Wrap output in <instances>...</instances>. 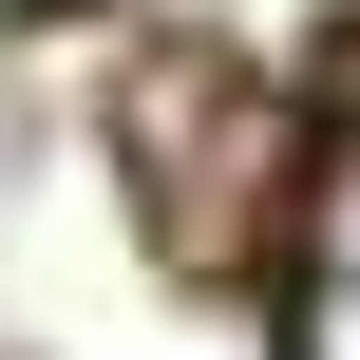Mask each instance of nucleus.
Listing matches in <instances>:
<instances>
[{
	"label": "nucleus",
	"instance_id": "nucleus-1",
	"mask_svg": "<svg viewBox=\"0 0 360 360\" xmlns=\"http://www.w3.org/2000/svg\"><path fill=\"white\" fill-rule=\"evenodd\" d=\"M304 360H360V152L323 171V209H304Z\"/></svg>",
	"mask_w": 360,
	"mask_h": 360
}]
</instances>
